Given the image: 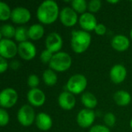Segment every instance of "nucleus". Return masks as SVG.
I'll list each match as a JSON object with an SVG mask.
<instances>
[{"mask_svg":"<svg viewBox=\"0 0 132 132\" xmlns=\"http://www.w3.org/2000/svg\"><path fill=\"white\" fill-rule=\"evenodd\" d=\"M36 124L41 131H48L52 127V119L50 115L45 113H39L36 118Z\"/></svg>","mask_w":132,"mask_h":132,"instance_id":"18","label":"nucleus"},{"mask_svg":"<svg viewBox=\"0 0 132 132\" xmlns=\"http://www.w3.org/2000/svg\"><path fill=\"white\" fill-rule=\"evenodd\" d=\"M59 15V8L56 2L46 0L40 4L37 9L38 19L44 24H50L55 22Z\"/></svg>","mask_w":132,"mask_h":132,"instance_id":"1","label":"nucleus"},{"mask_svg":"<svg viewBox=\"0 0 132 132\" xmlns=\"http://www.w3.org/2000/svg\"><path fill=\"white\" fill-rule=\"evenodd\" d=\"M27 98L29 102L36 107H40L42 106L46 100V96L44 93L38 89V88H34L31 89L27 94Z\"/></svg>","mask_w":132,"mask_h":132,"instance_id":"13","label":"nucleus"},{"mask_svg":"<svg viewBox=\"0 0 132 132\" xmlns=\"http://www.w3.org/2000/svg\"><path fill=\"white\" fill-rule=\"evenodd\" d=\"M18 53L22 59L26 60H30L35 57L36 54V50L32 43L26 41L19 44Z\"/></svg>","mask_w":132,"mask_h":132,"instance_id":"8","label":"nucleus"},{"mask_svg":"<svg viewBox=\"0 0 132 132\" xmlns=\"http://www.w3.org/2000/svg\"><path fill=\"white\" fill-rule=\"evenodd\" d=\"M101 6V2L100 0H91L88 4V9L91 12H97Z\"/></svg>","mask_w":132,"mask_h":132,"instance_id":"27","label":"nucleus"},{"mask_svg":"<svg viewBox=\"0 0 132 132\" xmlns=\"http://www.w3.org/2000/svg\"><path fill=\"white\" fill-rule=\"evenodd\" d=\"M60 106L64 110H71L76 104V100L73 94L68 92H63L60 94L58 98Z\"/></svg>","mask_w":132,"mask_h":132,"instance_id":"16","label":"nucleus"},{"mask_svg":"<svg viewBox=\"0 0 132 132\" xmlns=\"http://www.w3.org/2000/svg\"><path fill=\"white\" fill-rule=\"evenodd\" d=\"M87 84V80L84 75L75 74L69 79L67 84V87L70 93L78 94L85 90Z\"/></svg>","mask_w":132,"mask_h":132,"instance_id":"4","label":"nucleus"},{"mask_svg":"<svg viewBox=\"0 0 132 132\" xmlns=\"http://www.w3.org/2000/svg\"><path fill=\"white\" fill-rule=\"evenodd\" d=\"M71 63L72 60L68 53L60 52L53 56L50 62V67L58 72H63L70 67Z\"/></svg>","mask_w":132,"mask_h":132,"instance_id":"3","label":"nucleus"},{"mask_svg":"<svg viewBox=\"0 0 132 132\" xmlns=\"http://www.w3.org/2000/svg\"><path fill=\"white\" fill-rule=\"evenodd\" d=\"M17 118L22 126H30L35 119V112L33 108L28 104L23 105L18 111Z\"/></svg>","mask_w":132,"mask_h":132,"instance_id":"5","label":"nucleus"},{"mask_svg":"<svg viewBox=\"0 0 132 132\" xmlns=\"http://www.w3.org/2000/svg\"><path fill=\"white\" fill-rule=\"evenodd\" d=\"M18 100V94L12 88L4 89L0 94V105L5 108H9L15 105Z\"/></svg>","mask_w":132,"mask_h":132,"instance_id":"6","label":"nucleus"},{"mask_svg":"<svg viewBox=\"0 0 132 132\" xmlns=\"http://www.w3.org/2000/svg\"><path fill=\"white\" fill-rule=\"evenodd\" d=\"M130 125H131V128H132V119H131V123H130Z\"/></svg>","mask_w":132,"mask_h":132,"instance_id":"38","label":"nucleus"},{"mask_svg":"<svg viewBox=\"0 0 132 132\" xmlns=\"http://www.w3.org/2000/svg\"><path fill=\"white\" fill-rule=\"evenodd\" d=\"M90 132H110V130L104 125H94L90 128Z\"/></svg>","mask_w":132,"mask_h":132,"instance_id":"32","label":"nucleus"},{"mask_svg":"<svg viewBox=\"0 0 132 132\" xmlns=\"http://www.w3.org/2000/svg\"><path fill=\"white\" fill-rule=\"evenodd\" d=\"M130 35H131V39H132V29H131V32H130Z\"/></svg>","mask_w":132,"mask_h":132,"instance_id":"37","label":"nucleus"},{"mask_svg":"<svg viewBox=\"0 0 132 132\" xmlns=\"http://www.w3.org/2000/svg\"><path fill=\"white\" fill-rule=\"evenodd\" d=\"M109 3H117L118 2V1H108Z\"/></svg>","mask_w":132,"mask_h":132,"instance_id":"36","label":"nucleus"},{"mask_svg":"<svg viewBox=\"0 0 132 132\" xmlns=\"http://www.w3.org/2000/svg\"><path fill=\"white\" fill-rule=\"evenodd\" d=\"M53 56V53H51L48 50H45L42 52V53L40 55V60L43 63H46L48 62H50Z\"/></svg>","mask_w":132,"mask_h":132,"instance_id":"30","label":"nucleus"},{"mask_svg":"<svg viewBox=\"0 0 132 132\" xmlns=\"http://www.w3.org/2000/svg\"><path fill=\"white\" fill-rule=\"evenodd\" d=\"M0 34H1V36L5 37V39H10V38L15 36V29L10 24H4L1 26Z\"/></svg>","mask_w":132,"mask_h":132,"instance_id":"23","label":"nucleus"},{"mask_svg":"<svg viewBox=\"0 0 132 132\" xmlns=\"http://www.w3.org/2000/svg\"><path fill=\"white\" fill-rule=\"evenodd\" d=\"M11 66H12V67L13 69H16V68H18L19 64H18L17 61H14V62H12V63H11Z\"/></svg>","mask_w":132,"mask_h":132,"instance_id":"35","label":"nucleus"},{"mask_svg":"<svg viewBox=\"0 0 132 132\" xmlns=\"http://www.w3.org/2000/svg\"><path fill=\"white\" fill-rule=\"evenodd\" d=\"M71 3L73 10L77 11V12L84 14V12L87 9V2L85 0H73Z\"/></svg>","mask_w":132,"mask_h":132,"instance_id":"26","label":"nucleus"},{"mask_svg":"<svg viewBox=\"0 0 132 132\" xmlns=\"http://www.w3.org/2000/svg\"><path fill=\"white\" fill-rule=\"evenodd\" d=\"M127 70L125 67L121 64L114 66L110 72V77L111 80L115 84H120L123 82L126 77Z\"/></svg>","mask_w":132,"mask_h":132,"instance_id":"15","label":"nucleus"},{"mask_svg":"<svg viewBox=\"0 0 132 132\" xmlns=\"http://www.w3.org/2000/svg\"><path fill=\"white\" fill-rule=\"evenodd\" d=\"M104 121L105 122V124L108 126H114L115 122H116V118L114 116V114L112 113H108L107 114H105L104 118Z\"/></svg>","mask_w":132,"mask_h":132,"instance_id":"29","label":"nucleus"},{"mask_svg":"<svg viewBox=\"0 0 132 132\" xmlns=\"http://www.w3.org/2000/svg\"><path fill=\"white\" fill-rule=\"evenodd\" d=\"M31 18L30 12L24 7H16L12 11L11 19L15 23L23 24L27 22Z\"/></svg>","mask_w":132,"mask_h":132,"instance_id":"10","label":"nucleus"},{"mask_svg":"<svg viewBox=\"0 0 132 132\" xmlns=\"http://www.w3.org/2000/svg\"><path fill=\"white\" fill-rule=\"evenodd\" d=\"M8 69V63L7 61L3 57H0V72L3 73Z\"/></svg>","mask_w":132,"mask_h":132,"instance_id":"34","label":"nucleus"},{"mask_svg":"<svg viewBox=\"0 0 132 132\" xmlns=\"http://www.w3.org/2000/svg\"><path fill=\"white\" fill-rule=\"evenodd\" d=\"M115 103L119 106H127L131 100V95L125 90H118L114 95Z\"/></svg>","mask_w":132,"mask_h":132,"instance_id":"19","label":"nucleus"},{"mask_svg":"<svg viewBox=\"0 0 132 132\" xmlns=\"http://www.w3.org/2000/svg\"><path fill=\"white\" fill-rule=\"evenodd\" d=\"M43 79L46 85L53 86L57 81V76L52 70H46L43 74Z\"/></svg>","mask_w":132,"mask_h":132,"instance_id":"22","label":"nucleus"},{"mask_svg":"<svg viewBox=\"0 0 132 132\" xmlns=\"http://www.w3.org/2000/svg\"><path fill=\"white\" fill-rule=\"evenodd\" d=\"M79 22H80V26L86 32L95 29V28L97 25V19H96L95 16L90 12H85V13L82 14L80 17Z\"/></svg>","mask_w":132,"mask_h":132,"instance_id":"14","label":"nucleus"},{"mask_svg":"<svg viewBox=\"0 0 132 132\" xmlns=\"http://www.w3.org/2000/svg\"><path fill=\"white\" fill-rule=\"evenodd\" d=\"M11 15H12V11L10 10L9 6L6 3L1 2H0V19L2 21H5L9 19V18H11Z\"/></svg>","mask_w":132,"mask_h":132,"instance_id":"25","label":"nucleus"},{"mask_svg":"<svg viewBox=\"0 0 132 132\" xmlns=\"http://www.w3.org/2000/svg\"><path fill=\"white\" fill-rule=\"evenodd\" d=\"M29 38L32 40H38L42 38L44 34V28L40 24H34L31 26L28 31Z\"/></svg>","mask_w":132,"mask_h":132,"instance_id":"20","label":"nucleus"},{"mask_svg":"<svg viewBox=\"0 0 132 132\" xmlns=\"http://www.w3.org/2000/svg\"><path fill=\"white\" fill-rule=\"evenodd\" d=\"M63 46V40L61 36L56 32H51L49 34L46 39V50L51 53L58 52Z\"/></svg>","mask_w":132,"mask_h":132,"instance_id":"11","label":"nucleus"},{"mask_svg":"<svg viewBox=\"0 0 132 132\" xmlns=\"http://www.w3.org/2000/svg\"><path fill=\"white\" fill-rule=\"evenodd\" d=\"M60 19L65 26H73L77 22V15L73 9L66 7L60 12Z\"/></svg>","mask_w":132,"mask_h":132,"instance_id":"9","label":"nucleus"},{"mask_svg":"<svg viewBox=\"0 0 132 132\" xmlns=\"http://www.w3.org/2000/svg\"><path fill=\"white\" fill-rule=\"evenodd\" d=\"M18 52V47L15 43L9 39H2L0 41V54L5 59H10L14 57Z\"/></svg>","mask_w":132,"mask_h":132,"instance_id":"7","label":"nucleus"},{"mask_svg":"<svg viewBox=\"0 0 132 132\" xmlns=\"http://www.w3.org/2000/svg\"><path fill=\"white\" fill-rule=\"evenodd\" d=\"M9 121V117L8 113L4 109H0V125L5 126Z\"/></svg>","mask_w":132,"mask_h":132,"instance_id":"31","label":"nucleus"},{"mask_svg":"<svg viewBox=\"0 0 132 132\" xmlns=\"http://www.w3.org/2000/svg\"><path fill=\"white\" fill-rule=\"evenodd\" d=\"M91 41L89 32L86 31L73 30L72 32L71 47L77 53H81L87 50Z\"/></svg>","mask_w":132,"mask_h":132,"instance_id":"2","label":"nucleus"},{"mask_svg":"<svg viewBox=\"0 0 132 132\" xmlns=\"http://www.w3.org/2000/svg\"><path fill=\"white\" fill-rule=\"evenodd\" d=\"M95 32L97 35H104L105 32H106V27L104 26V25L100 23V24H97L96 28H95Z\"/></svg>","mask_w":132,"mask_h":132,"instance_id":"33","label":"nucleus"},{"mask_svg":"<svg viewBox=\"0 0 132 132\" xmlns=\"http://www.w3.org/2000/svg\"><path fill=\"white\" fill-rule=\"evenodd\" d=\"M29 29H27L24 26H19L15 29V40L20 43L26 42V39L29 38V33H28Z\"/></svg>","mask_w":132,"mask_h":132,"instance_id":"24","label":"nucleus"},{"mask_svg":"<svg viewBox=\"0 0 132 132\" xmlns=\"http://www.w3.org/2000/svg\"><path fill=\"white\" fill-rule=\"evenodd\" d=\"M39 80L38 78V77L35 74H31L29 78H28V85L32 88H36V87L39 85Z\"/></svg>","mask_w":132,"mask_h":132,"instance_id":"28","label":"nucleus"},{"mask_svg":"<svg viewBox=\"0 0 132 132\" xmlns=\"http://www.w3.org/2000/svg\"><path fill=\"white\" fill-rule=\"evenodd\" d=\"M111 46L118 51L122 52L128 50L130 46V42L128 37L123 35H117L111 40Z\"/></svg>","mask_w":132,"mask_h":132,"instance_id":"17","label":"nucleus"},{"mask_svg":"<svg viewBox=\"0 0 132 132\" xmlns=\"http://www.w3.org/2000/svg\"><path fill=\"white\" fill-rule=\"evenodd\" d=\"M95 119V114L90 109L81 110L77 115V123L82 128L90 127Z\"/></svg>","mask_w":132,"mask_h":132,"instance_id":"12","label":"nucleus"},{"mask_svg":"<svg viewBox=\"0 0 132 132\" xmlns=\"http://www.w3.org/2000/svg\"><path fill=\"white\" fill-rule=\"evenodd\" d=\"M81 101H82L83 104L87 108H89V109L94 108L97 104V101L96 97L90 92H86L83 94L81 97Z\"/></svg>","mask_w":132,"mask_h":132,"instance_id":"21","label":"nucleus"}]
</instances>
